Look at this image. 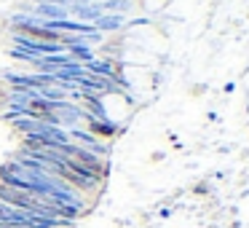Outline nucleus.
Segmentation results:
<instances>
[{
    "mask_svg": "<svg viewBox=\"0 0 249 228\" xmlns=\"http://www.w3.org/2000/svg\"><path fill=\"white\" fill-rule=\"evenodd\" d=\"M83 73H86V76H94V78L113 81V76H115V62H110V59H94V62H89V65H83Z\"/></svg>",
    "mask_w": 249,
    "mask_h": 228,
    "instance_id": "f03ea898",
    "label": "nucleus"
},
{
    "mask_svg": "<svg viewBox=\"0 0 249 228\" xmlns=\"http://www.w3.org/2000/svg\"><path fill=\"white\" fill-rule=\"evenodd\" d=\"M99 3L105 14H121V17H126L134 8V0H99Z\"/></svg>",
    "mask_w": 249,
    "mask_h": 228,
    "instance_id": "39448f33",
    "label": "nucleus"
},
{
    "mask_svg": "<svg viewBox=\"0 0 249 228\" xmlns=\"http://www.w3.org/2000/svg\"><path fill=\"white\" fill-rule=\"evenodd\" d=\"M126 24V17H121V14H102V17L94 22V30H99V33H121Z\"/></svg>",
    "mask_w": 249,
    "mask_h": 228,
    "instance_id": "7ed1b4c3",
    "label": "nucleus"
},
{
    "mask_svg": "<svg viewBox=\"0 0 249 228\" xmlns=\"http://www.w3.org/2000/svg\"><path fill=\"white\" fill-rule=\"evenodd\" d=\"M67 137H70V142L86 148V151H94L97 156H105V153H107V148L99 142V137L91 134L89 129H67Z\"/></svg>",
    "mask_w": 249,
    "mask_h": 228,
    "instance_id": "f257e3e1",
    "label": "nucleus"
},
{
    "mask_svg": "<svg viewBox=\"0 0 249 228\" xmlns=\"http://www.w3.org/2000/svg\"><path fill=\"white\" fill-rule=\"evenodd\" d=\"M83 121L89 124V132L91 134H97V137H113L115 132H118V124L115 121H97V118H91V115H83Z\"/></svg>",
    "mask_w": 249,
    "mask_h": 228,
    "instance_id": "20e7f679",
    "label": "nucleus"
},
{
    "mask_svg": "<svg viewBox=\"0 0 249 228\" xmlns=\"http://www.w3.org/2000/svg\"><path fill=\"white\" fill-rule=\"evenodd\" d=\"M150 22H153L150 17H140V19H131V22H126V24H124V30H131V27H147Z\"/></svg>",
    "mask_w": 249,
    "mask_h": 228,
    "instance_id": "423d86ee",
    "label": "nucleus"
}]
</instances>
